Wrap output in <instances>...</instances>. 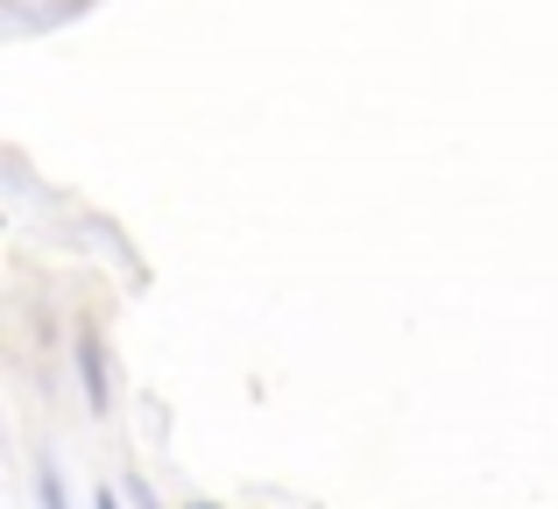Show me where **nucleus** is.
Instances as JSON below:
<instances>
[{"instance_id":"nucleus-4","label":"nucleus","mask_w":558,"mask_h":509,"mask_svg":"<svg viewBox=\"0 0 558 509\" xmlns=\"http://www.w3.org/2000/svg\"><path fill=\"white\" fill-rule=\"evenodd\" d=\"M128 502H135V509H156V496H149V482H128Z\"/></svg>"},{"instance_id":"nucleus-2","label":"nucleus","mask_w":558,"mask_h":509,"mask_svg":"<svg viewBox=\"0 0 558 509\" xmlns=\"http://www.w3.org/2000/svg\"><path fill=\"white\" fill-rule=\"evenodd\" d=\"M36 488H43V509H64V482H57V468H43Z\"/></svg>"},{"instance_id":"nucleus-1","label":"nucleus","mask_w":558,"mask_h":509,"mask_svg":"<svg viewBox=\"0 0 558 509\" xmlns=\"http://www.w3.org/2000/svg\"><path fill=\"white\" fill-rule=\"evenodd\" d=\"M78 375H85V403H93V411H107V361H99V340H93V332L78 340Z\"/></svg>"},{"instance_id":"nucleus-5","label":"nucleus","mask_w":558,"mask_h":509,"mask_svg":"<svg viewBox=\"0 0 558 509\" xmlns=\"http://www.w3.org/2000/svg\"><path fill=\"white\" fill-rule=\"evenodd\" d=\"M184 509H213V502H184Z\"/></svg>"},{"instance_id":"nucleus-3","label":"nucleus","mask_w":558,"mask_h":509,"mask_svg":"<svg viewBox=\"0 0 558 509\" xmlns=\"http://www.w3.org/2000/svg\"><path fill=\"white\" fill-rule=\"evenodd\" d=\"M93 509H135V502H128V488H121V496H113V482H107V488H99V496H93Z\"/></svg>"}]
</instances>
